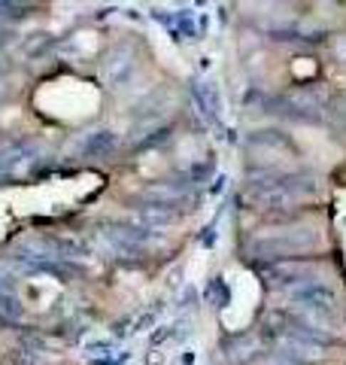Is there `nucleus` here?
<instances>
[{
	"label": "nucleus",
	"instance_id": "9b49d317",
	"mask_svg": "<svg viewBox=\"0 0 346 365\" xmlns=\"http://www.w3.org/2000/svg\"><path fill=\"white\" fill-rule=\"evenodd\" d=\"M0 95H4V86H0Z\"/></svg>",
	"mask_w": 346,
	"mask_h": 365
},
{
	"label": "nucleus",
	"instance_id": "f03ea898",
	"mask_svg": "<svg viewBox=\"0 0 346 365\" xmlns=\"http://www.w3.org/2000/svg\"><path fill=\"white\" fill-rule=\"evenodd\" d=\"M285 295L295 302V307H301V311H310V314H319V317H328V314H337V292H334L328 283L322 280H313L307 277L301 283H295V287H288Z\"/></svg>",
	"mask_w": 346,
	"mask_h": 365
},
{
	"label": "nucleus",
	"instance_id": "7ed1b4c3",
	"mask_svg": "<svg viewBox=\"0 0 346 365\" xmlns=\"http://www.w3.org/2000/svg\"><path fill=\"white\" fill-rule=\"evenodd\" d=\"M37 146H31L25 140H16V143H6L4 150H0V180L6 177H19L25 174V170L37 162Z\"/></svg>",
	"mask_w": 346,
	"mask_h": 365
},
{
	"label": "nucleus",
	"instance_id": "20e7f679",
	"mask_svg": "<svg viewBox=\"0 0 346 365\" xmlns=\"http://www.w3.org/2000/svg\"><path fill=\"white\" fill-rule=\"evenodd\" d=\"M316 235L310 228H288V232L276 235V237H261L256 241V250H268L271 256H283V253H298L304 247H313Z\"/></svg>",
	"mask_w": 346,
	"mask_h": 365
},
{
	"label": "nucleus",
	"instance_id": "1a4fd4ad",
	"mask_svg": "<svg viewBox=\"0 0 346 365\" xmlns=\"http://www.w3.org/2000/svg\"><path fill=\"white\" fill-rule=\"evenodd\" d=\"M334 55L346 61V37H337V43H334Z\"/></svg>",
	"mask_w": 346,
	"mask_h": 365
},
{
	"label": "nucleus",
	"instance_id": "0eeeda50",
	"mask_svg": "<svg viewBox=\"0 0 346 365\" xmlns=\"http://www.w3.org/2000/svg\"><path fill=\"white\" fill-rule=\"evenodd\" d=\"M194 98H198L201 113L206 116V122H216V119H219V113H222V101H219L216 86H213V83L198 86V88H194Z\"/></svg>",
	"mask_w": 346,
	"mask_h": 365
},
{
	"label": "nucleus",
	"instance_id": "f257e3e1",
	"mask_svg": "<svg viewBox=\"0 0 346 365\" xmlns=\"http://www.w3.org/2000/svg\"><path fill=\"white\" fill-rule=\"evenodd\" d=\"M316 189V182H310L304 177H252L246 186V198L256 201L264 210H283L288 204H295L298 198L310 195Z\"/></svg>",
	"mask_w": 346,
	"mask_h": 365
},
{
	"label": "nucleus",
	"instance_id": "9d476101",
	"mask_svg": "<svg viewBox=\"0 0 346 365\" xmlns=\"http://www.w3.org/2000/svg\"><path fill=\"white\" fill-rule=\"evenodd\" d=\"M268 365H298V362H292V359H288V356H283V353H280V356H273Z\"/></svg>",
	"mask_w": 346,
	"mask_h": 365
},
{
	"label": "nucleus",
	"instance_id": "423d86ee",
	"mask_svg": "<svg viewBox=\"0 0 346 365\" xmlns=\"http://www.w3.org/2000/svg\"><path fill=\"white\" fill-rule=\"evenodd\" d=\"M115 143H119V137H115L112 131H91L79 140V153H83L85 158H103V155H110L115 150Z\"/></svg>",
	"mask_w": 346,
	"mask_h": 365
},
{
	"label": "nucleus",
	"instance_id": "6e6552de",
	"mask_svg": "<svg viewBox=\"0 0 346 365\" xmlns=\"http://www.w3.org/2000/svg\"><path fill=\"white\" fill-rule=\"evenodd\" d=\"M21 317H25V307H21L19 295H13V289L0 280V319H6V323H19Z\"/></svg>",
	"mask_w": 346,
	"mask_h": 365
},
{
	"label": "nucleus",
	"instance_id": "39448f33",
	"mask_svg": "<svg viewBox=\"0 0 346 365\" xmlns=\"http://www.w3.org/2000/svg\"><path fill=\"white\" fill-rule=\"evenodd\" d=\"M100 73H103V79H107L110 86L128 83L131 73H134V52L128 49V46H119V49H112L107 58H103Z\"/></svg>",
	"mask_w": 346,
	"mask_h": 365
}]
</instances>
